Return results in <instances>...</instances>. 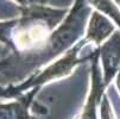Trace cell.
Segmentation results:
<instances>
[{"instance_id": "obj_1", "label": "cell", "mask_w": 120, "mask_h": 119, "mask_svg": "<svg viewBox=\"0 0 120 119\" xmlns=\"http://www.w3.org/2000/svg\"><path fill=\"white\" fill-rule=\"evenodd\" d=\"M90 14L92 6L88 0H75L63 22L38 50L23 55L8 54L0 61V86L19 84L61 54L67 53L86 33Z\"/></svg>"}, {"instance_id": "obj_2", "label": "cell", "mask_w": 120, "mask_h": 119, "mask_svg": "<svg viewBox=\"0 0 120 119\" xmlns=\"http://www.w3.org/2000/svg\"><path fill=\"white\" fill-rule=\"evenodd\" d=\"M87 43H89V41L86 37H83L73 48H70L69 50H68L60 60L49 64L48 67H45L44 69L39 70L38 73L31 75L29 79H26L22 83L15 84V86H7L8 99H15V98L20 96L22 94L29 92L30 89L41 88L43 84H45L50 81L60 79V77H64L68 74H70L71 70L77 64H80L82 62L90 61L92 57H93L94 50L92 53H89L88 55H84V56L80 57L81 49Z\"/></svg>"}, {"instance_id": "obj_3", "label": "cell", "mask_w": 120, "mask_h": 119, "mask_svg": "<svg viewBox=\"0 0 120 119\" xmlns=\"http://www.w3.org/2000/svg\"><path fill=\"white\" fill-rule=\"evenodd\" d=\"M0 43H3L10 54L20 55L32 50L33 42L29 27L22 15L11 20L0 22Z\"/></svg>"}, {"instance_id": "obj_4", "label": "cell", "mask_w": 120, "mask_h": 119, "mask_svg": "<svg viewBox=\"0 0 120 119\" xmlns=\"http://www.w3.org/2000/svg\"><path fill=\"white\" fill-rule=\"evenodd\" d=\"M107 84L104 82L100 64V49L96 46L90 60V89L86 105L77 119H98V108L101 105ZM35 119V118H33Z\"/></svg>"}, {"instance_id": "obj_5", "label": "cell", "mask_w": 120, "mask_h": 119, "mask_svg": "<svg viewBox=\"0 0 120 119\" xmlns=\"http://www.w3.org/2000/svg\"><path fill=\"white\" fill-rule=\"evenodd\" d=\"M99 49L102 77L108 87L120 70V31H114L113 35L102 43Z\"/></svg>"}, {"instance_id": "obj_6", "label": "cell", "mask_w": 120, "mask_h": 119, "mask_svg": "<svg viewBox=\"0 0 120 119\" xmlns=\"http://www.w3.org/2000/svg\"><path fill=\"white\" fill-rule=\"evenodd\" d=\"M41 88H33L8 103H0V119H33L30 108Z\"/></svg>"}, {"instance_id": "obj_7", "label": "cell", "mask_w": 120, "mask_h": 119, "mask_svg": "<svg viewBox=\"0 0 120 119\" xmlns=\"http://www.w3.org/2000/svg\"><path fill=\"white\" fill-rule=\"evenodd\" d=\"M114 24L109 17L96 10L93 11L89 17L84 37L96 46H100L113 35L112 32H114Z\"/></svg>"}, {"instance_id": "obj_8", "label": "cell", "mask_w": 120, "mask_h": 119, "mask_svg": "<svg viewBox=\"0 0 120 119\" xmlns=\"http://www.w3.org/2000/svg\"><path fill=\"white\" fill-rule=\"evenodd\" d=\"M88 3L101 13L109 17L112 22L120 27V8L114 1L112 0H88Z\"/></svg>"}, {"instance_id": "obj_9", "label": "cell", "mask_w": 120, "mask_h": 119, "mask_svg": "<svg viewBox=\"0 0 120 119\" xmlns=\"http://www.w3.org/2000/svg\"><path fill=\"white\" fill-rule=\"evenodd\" d=\"M100 119H114L113 112H112V106L108 100V96L106 94L102 98L101 105H100Z\"/></svg>"}, {"instance_id": "obj_10", "label": "cell", "mask_w": 120, "mask_h": 119, "mask_svg": "<svg viewBox=\"0 0 120 119\" xmlns=\"http://www.w3.org/2000/svg\"><path fill=\"white\" fill-rule=\"evenodd\" d=\"M15 3H18L20 7H27L30 5L35 4H45L46 0H14Z\"/></svg>"}, {"instance_id": "obj_11", "label": "cell", "mask_w": 120, "mask_h": 119, "mask_svg": "<svg viewBox=\"0 0 120 119\" xmlns=\"http://www.w3.org/2000/svg\"><path fill=\"white\" fill-rule=\"evenodd\" d=\"M115 1H116L118 4H120V0H115Z\"/></svg>"}]
</instances>
